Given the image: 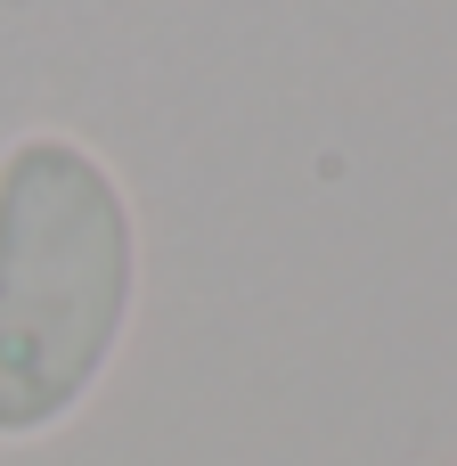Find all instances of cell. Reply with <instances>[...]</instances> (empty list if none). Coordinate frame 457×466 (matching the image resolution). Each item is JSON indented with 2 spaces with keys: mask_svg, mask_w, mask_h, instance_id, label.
Segmentation results:
<instances>
[{
  "mask_svg": "<svg viewBox=\"0 0 457 466\" xmlns=\"http://www.w3.org/2000/svg\"><path fill=\"white\" fill-rule=\"evenodd\" d=\"M139 311V205L57 123L0 147V442L57 434L114 369Z\"/></svg>",
  "mask_w": 457,
  "mask_h": 466,
  "instance_id": "obj_1",
  "label": "cell"
}]
</instances>
